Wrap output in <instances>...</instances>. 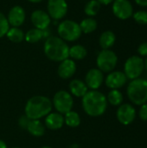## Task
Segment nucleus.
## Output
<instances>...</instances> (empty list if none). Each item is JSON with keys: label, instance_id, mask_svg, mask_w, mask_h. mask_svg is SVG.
<instances>
[{"label": "nucleus", "instance_id": "1", "mask_svg": "<svg viewBox=\"0 0 147 148\" xmlns=\"http://www.w3.org/2000/svg\"><path fill=\"white\" fill-rule=\"evenodd\" d=\"M82 107L87 114L92 117H98L106 112L107 100V97L99 91H88L82 97Z\"/></svg>", "mask_w": 147, "mask_h": 148}, {"label": "nucleus", "instance_id": "2", "mask_svg": "<svg viewBox=\"0 0 147 148\" xmlns=\"http://www.w3.org/2000/svg\"><path fill=\"white\" fill-rule=\"evenodd\" d=\"M45 56L53 62H62L68 58L69 47L59 36H52L47 38L43 45Z\"/></svg>", "mask_w": 147, "mask_h": 148}, {"label": "nucleus", "instance_id": "3", "mask_svg": "<svg viewBox=\"0 0 147 148\" xmlns=\"http://www.w3.org/2000/svg\"><path fill=\"white\" fill-rule=\"evenodd\" d=\"M52 105L48 97L42 95L33 96L26 103L25 115L29 120H39L50 113Z\"/></svg>", "mask_w": 147, "mask_h": 148}, {"label": "nucleus", "instance_id": "4", "mask_svg": "<svg viewBox=\"0 0 147 148\" xmlns=\"http://www.w3.org/2000/svg\"><path fill=\"white\" fill-rule=\"evenodd\" d=\"M127 96L137 106L147 103V81L142 78L132 80L127 86Z\"/></svg>", "mask_w": 147, "mask_h": 148}, {"label": "nucleus", "instance_id": "5", "mask_svg": "<svg viewBox=\"0 0 147 148\" xmlns=\"http://www.w3.org/2000/svg\"><path fill=\"white\" fill-rule=\"evenodd\" d=\"M57 33L60 38L67 42H75L82 34L79 23L74 20H64L61 22L57 28Z\"/></svg>", "mask_w": 147, "mask_h": 148}, {"label": "nucleus", "instance_id": "6", "mask_svg": "<svg viewBox=\"0 0 147 148\" xmlns=\"http://www.w3.org/2000/svg\"><path fill=\"white\" fill-rule=\"evenodd\" d=\"M118 63V56L111 49H102L97 56L96 64L101 72H112Z\"/></svg>", "mask_w": 147, "mask_h": 148}, {"label": "nucleus", "instance_id": "7", "mask_svg": "<svg viewBox=\"0 0 147 148\" xmlns=\"http://www.w3.org/2000/svg\"><path fill=\"white\" fill-rule=\"evenodd\" d=\"M144 69V60L139 56H133L129 57L124 65V74L127 79H130L131 81L139 78Z\"/></svg>", "mask_w": 147, "mask_h": 148}, {"label": "nucleus", "instance_id": "8", "mask_svg": "<svg viewBox=\"0 0 147 148\" xmlns=\"http://www.w3.org/2000/svg\"><path fill=\"white\" fill-rule=\"evenodd\" d=\"M53 105L59 114H67L71 111L74 101L69 93L64 90L57 92L53 98Z\"/></svg>", "mask_w": 147, "mask_h": 148}, {"label": "nucleus", "instance_id": "9", "mask_svg": "<svg viewBox=\"0 0 147 148\" xmlns=\"http://www.w3.org/2000/svg\"><path fill=\"white\" fill-rule=\"evenodd\" d=\"M112 10L113 15L120 20H126L133 14V7L129 0H114Z\"/></svg>", "mask_w": 147, "mask_h": 148}, {"label": "nucleus", "instance_id": "10", "mask_svg": "<svg viewBox=\"0 0 147 148\" xmlns=\"http://www.w3.org/2000/svg\"><path fill=\"white\" fill-rule=\"evenodd\" d=\"M48 14L54 20L63 18L68 12V3L66 0H49L48 1Z\"/></svg>", "mask_w": 147, "mask_h": 148}, {"label": "nucleus", "instance_id": "11", "mask_svg": "<svg viewBox=\"0 0 147 148\" xmlns=\"http://www.w3.org/2000/svg\"><path fill=\"white\" fill-rule=\"evenodd\" d=\"M116 116L120 123L127 126L134 121L136 118V110L134 107L130 104H121L117 110Z\"/></svg>", "mask_w": 147, "mask_h": 148}, {"label": "nucleus", "instance_id": "12", "mask_svg": "<svg viewBox=\"0 0 147 148\" xmlns=\"http://www.w3.org/2000/svg\"><path fill=\"white\" fill-rule=\"evenodd\" d=\"M127 77L121 71H112L108 74L105 80V83L107 88L111 89H119L126 85L127 82Z\"/></svg>", "mask_w": 147, "mask_h": 148}, {"label": "nucleus", "instance_id": "13", "mask_svg": "<svg viewBox=\"0 0 147 148\" xmlns=\"http://www.w3.org/2000/svg\"><path fill=\"white\" fill-rule=\"evenodd\" d=\"M31 22L35 28L41 30H45L50 24L51 18L49 14L42 10H36L31 13Z\"/></svg>", "mask_w": 147, "mask_h": 148}, {"label": "nucleus", "instance_id": "14", "mask_svg": "<svg viewBox=\"0 0 147 148\" xmlns=\"http://www.w3.org/2000/svg\"><path fill=\"white\" fill-rule=\"evenodd\" d=\"M104 81L103 72H101L99 69H91L86 75L85 83L88 88L96 90L98 89Z\"/></svg>", "mask_w": 147, "mask_h": 148}, {"label": "nucleus", "instance_id": "15", "mask_svg": "<svg viewBox=\"0 0 147 148\" xmlns=\"http://www.w3.org/2000/svg\"><path fill=\"white\" fill-rule=\"evenodd\" d=\"M25 11L23 8H22L19 5H15L13 6L7 16V19L9 22L10 26L11 27H19L21 26L24 21H25Z\"/></svg>", "mask_w": 147, "mask_h": 148}, {"label": "nucleus", "instance_id": "16", "mask_svg": "<svg viewBox=\"0 0 147 148\" xmlns=\"http://www.w3.org/2000/svg\"><path fill=\"white\" fill-rule=\"evenodd\" d=\"M76 71V64L72 59H65L61 62L58 67V75L62 79H68L72 77Z\"/></svg>", "mask_w": 147, "mask_h": 148}, {"label": "nucleus", "instance_id": "17", "mask_svg": "<svg viewBox=\"0 0 147 148\" xmlns=\"http://www.w3.org/2000/svg\"><path fill=\"white\" fill-rule=\"evenodd\" d=\"M64 123V117L59 113L49 114L45 119L46 127L51 130H58L62 128Z\"/></svg>", "mask_w": 147, "mask_h": 148}, {"label": "nucleus", "instance_id": "18", "mask_svg": "<svg viewBox=\"0 0 147 148\" xmlns=\"http://www.w3.org/2000/svg\"><path fill=\"white\" fill-rule=\"evenodd\" d=\"M88 88L86 83L79 79H75L69 83L70 92L76 97H83L87 94Z\"/></svg>", "mask_w": 147, "mask_h": 148}, {"label": "nucleus", "instance_id": "19", "mask_svg": "<svg viewBox=\"0 0 147 148\" xmlns=\"http://www.w3.org/2000/svg\"><path fill=\"white\" fill-rule=\"evenodd\" d=\"M115 41V34L111 30L104 31L103 33H101L99 38V43L102 49H110V48H112L114 45Z\"/></svg>", "mask_w": 147, "mask_h": 148}, {"label": "nucleus", "instance_id": "20", "mask_svg": "<svg viewBox=\"0 0 147 148\" xmlns=\"http://www.w3.org/2000/svg\"><path fill=\"white\" fill-rule=\"evenodd\" d=\"M26 130L36 137H41L45 133V127L39 120H30Z\"/></svg>", "mask_w": 147, "mask_h": 148}, {"label": "nucleus", "instance_id": "21", "mask_svg": "<svg viewBox=\"0 0 147 148\" xmlns=\"http://www.w3.org/2000/svg\"><path fill=\"white\" fill-rule=\"evenodd\" d=\"M88 55V51L86 48L81 44H76L69 48L68 56L72 58V60H82Z\"/></svg>", "mask_w": 147, "mask_h": 148}, {"label": "nucleus", "instance_id": "22", "mask_svg": "<svg viewBox=\"0 0 147 148\" xmlns=\"http://www.w3.org/2000/svg\"><path fill=\"white\" fill-rule=\"evenodd\" d=\"M24 32L19 27H10L6 36L12 42H21L24 39Z\"/></svg>", "mask_w": 147, "mask_h": 148}, {"label": "nucleus", "instance_id": "23", "mask_svg": "<svg viewBox=\"0 0 147 148\" xmlns=\"http://www.w3.org/2000/svg\"><path fill=\"white\" fill-rule=\"evenodd\" d=\"M80 28L81 29V32L84 34H90L94 32L97 29V22L93 17H88L83 19L80 23Z\"/></svg>", "mask_w": 147, "mask_h": 148}, {"label": "nucleus", "instance_id": "24", "mask_svg": "<svg viewBox=\"0 0 147 148\" xmlns=\"http://www.w3.org/2000/svg\"><path fill=\"white\" fill-rule=\"evenodd\" d=\"M42 37H43V30H41L36 28L30 29L24 35V39L30 43L38 42L39 41L42 40Z\"/></svg>", "mask_w": 147, "mask_h": 148}, {"label": "nucleus", "instance_id": "25", "mask_svg": "<svg viewBox=\"0 0 147 148\" xmlns=\"http://www.w3.org/2000/svg\"><path fill=\"white\" fill-rule=\"evenodd\" d=\"M101 7V4L97 0H90L84 7V12L89 17L94 16L98 14Z\"/></svg>", "mask_w": 147, "mask_h": 148}, {"label": "nucleus", "instance_id": "26", "mask_svg": "<svg viewBox=\"0 0 147 148\" xmlns=\"http://www.w3.org/2000/svg\"><path fill=\"white\" fill-rule=\"evenodd\" d=\"M64 122L70 127H77L81 124V117L76 112L69 111L65 114Z\"/></svg>", "mask_w": 147, "mask_h": 148}, {"label": "nucleus", "instance_id": "27", "mask_svg": "<svg viewBox=\"0 0 147 148\" xmlns=\"http://www.w3.org/2000/svg\"><path fill=\"white\" fill-rule=\"evenodd\" d=\"M107 100L113 106H120L123 101V95L118 89H112L108 93Z\"/></svg>", "mask_w": 147, "mask_h": 148}, {"label": "nucleus", "instance_id": "28", "mask_svg": "<svg viewBox=\"0 0 147 148\" xmlns=\"http://www.w3.org/2000/svg\"><path fill=\"white\" fill-rule=\"evenodd\" d=\"M9 29H10V24L7 17L2 12H0V38L6 36Z\"/></svg>", "mask_w": 147, "mask_h": 148}, {"label": "nucleus", "instance_id": "29", "mask_svg": "<svg viewBox=\"0 0 147 148\" xmlns=\"http://www.w3.org/2000/svg\"><path fill=\"white\" fill-rule=\"evenodd\" d=\"M133 19L136 23L146 25L147 24V11L146 10H138L136 12H133Z\"/></svg>", "mask_w": 147, "mask_h": 148}, {"label": "nucleus", "instance_id": "30", "mask_svg": "<svg viewBox=\"0 0 147 148\" xmlns=\"http://www.w3.org/2000/svg\"><path fill=\"white\" fill-rule=\"evenodd\" d=\"M139 115L141 121H147V103H145L140 106L139 111Z\"/></svg>", "mask_w": 147, "mask_h": 148}, {"label": "nucleus", "instance_id": "31", "mask_svg": "<svg viewBox=\"0 0 147 148\" xmlns=\"http://www.w3.org/2000/svg\"><path fill=\"white\" fill-rule=\"evenodd\" d=\"M29 119L26 116V115H23L22 117H20L19 121H18V125L21 128L23 129H27V127H28V124L29 122Z\"/></svg>", "mask_w": 147, "mask_h": 148}, {"label": "nucleus", "instance_id": "32", "mask_svg": "<svg viewBox=\"0 0 147 148\" xmlns=\"http://www.w3.org/2000/svg\"><path fill=\"white\" fill-rule=\"evenodd\" d=\"M138 53L140 56H147V42H142L138 48Z\"/></svg>", "mask_w": 147, "mask_h": 148}, {"label": "nucleus", "instance_id": "33", "mask_svg": "<svg viewBox=\"0 0 147 148\" xmlns=\"http://www.w3.org/2000/svg\"><path fill=\"white\" fill-rule=\"evenodd\" d=\"M134 2L142 7H147V0H134Z\"/></svg>", "mask_w": 147, "mask_h": 148}, {"label": "nucleus", "instance_id": "34", "mask_svg": "<svg viewBox=\"0 0 147 148\" xmlns=\"http://www.w3.org/2000/svg\"><path fill=\"white\" fill-rule=\"evenodd\" d=\"M101 4H104V5H107L110 4L111 3H113L114 0H97Z\"/></svg>", "mask_w": 147, "mask_h": 148}, {"label": "nucleus", "instance_id": "35", "mask_svg": "<svg viewBox=\"0 0 147 148\" xmlns=\"http://www.w3.org/2000/svg\"><path fill=\"white\" fill-rule=\"evenodd\" d=\"M0 148H7L6 144L3 140H0Z\"/></svg>", "mask_w": 147, "mask_h": 148}, {"label": "nucleus", "instance_id": "36", "mask_svg": "<svg viewBox=\"0 0 147 148\" xmlns=\"http://www.w3.org/2000/svg\"><path fill=\"white\" fill-rule=\"evenodd\" d=\"M29 2H31V3H40V2H42V0H28Z\"/></svg>", "mask_w": 147, "mask_h": 148}, {"label": "nucleus", "instance_id": "37", "mask_svg": "<svg viewBox=\"0 0 147 148\" xmlns=\"http://www.w3.org/2000/svg\"><path fill=\"white\" fill-rule=\"evenodd\" d=\"M144 65H145V69H146V71H147V56H146V60L144 61Z\"/></svg>", "mask_w": 147, "mask_h": 148}, {"label": "nucleus", "instance_id": "38", "mask_svg": "<svg viewBox=\"0 0 147 148\" xmlns=\"http://www.w3.org/2000/svg\"><path fill=\"white\" fill-rule=\"evenodd\" d=\"M42 148H52V147H43Z\"/></svg>", "mask_w": 147, "mask_h": 148}, {"label": "nucleus", "instance_id": "39", "mask_svg": "<svg viewBox=\"0 0 147 148\" xmlns=\"http://www.w3.org/2000/svg\"><path fill=\"white\" fill-rule=\"evenodd\" d=\"M12 148H19V147H12Z\"/></svg>", "mask_w": 147, "mask_h": 148}]
</instances>
